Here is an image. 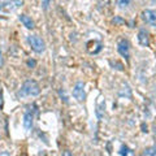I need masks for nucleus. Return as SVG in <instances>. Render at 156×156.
Masks as SVG:
<instances>
[{
  "instance_id": "f257e3e1",
  "label": "nucleus",
  "mask_w": 156,
  "mask_h": 156,
  "mask_svg": "<svg viewBox=\"0 0 156 156\" xmlns=\"http://www.w3.org/2000/svg\"><path fill=\"white\" fill-rule=\"evenodd\" d=\"M41 94V87L38 82L34 80H27L23 82L21 91L18 92V96H37Z\"/></svg>"
},
{
  "instance_id": "f03ea898",
  "label": "nucleus",
  "mask_w": 156,
  "mask_h": 156,
  "mask_svg": "<svg viewBox=\"0 0 156 156\" xmlns=\"http://www.w3.org/2000/svg\"><path fill=\"white\" fill-rule=\"evenodd\" d=\"M22 5H23L22 0H3L0 3V11L4 13H12L16 12Z\"/></svg>"
},
{
  "instance_id": "7ed1b4c3",
  "label": "nucleus",
  "mask_w": 156,
  "mask_h": 156,
  "mask_svg": "<svg viewBox=\"0 0 156 156\" xmlns=\"http://www.w3.org/2000/svg\"><path fill=\"white\" fill-rule=\"evenodd\" d=\"M27 42H29V44H30L31 50L34 52H37V53L44 52L46 43H44V41H43L41 37H38V35H29L27 37Z\"/></svg>"
},
{
  "instance_id": "20e7f679",
  "label": "nucleus",
  "mask_w": 156,
  "mask_h": 156,
  "mask_svg": "<svg viewBox=\"0 0 156 156\" xmlns=\"http://www.w3.org/2000/svg\"><path fill=\"white\" fill-rule=\"evenodd\" d=\"M73 98L78 101L82 103L86 99V91H85V83L83 82H77L74 89H73Z\"/></svg>"
},
{
  "instance_id": "39448f33",
  "label": "nucleus",
  "mask_w": 156,
  "mask_h": 156,
  "mask_svg": "<svg viewBox=\"0 0 156 156\" xmlns=\"http://www.w3.org/2000/svg\"><path fill=\"white\" fill-rule=\"evenodd\" d=\"M117 51L122 57H125L126 60H129L130 57V44L126 39H120L117 43Z\"/></svg>"
},
{
  "instance_id": "423d86ee",
  "label": "nucleus",
  "mask_w": 156,
  "mask_h": 156,
  "mask_svg": "<svg viewBox=\"0 0 156 156\" xmlns=\"http://www.w3.org/2000/svg\"><path fill=\"white\" fill-rule=\"evenodd\" d=\"M143 20L148 25L156 27V11H154V9H146L143 12Z\"/></svg>"
},
{
  "instance_id": "0eeeda50",
  "label": "nucleus",
  "mask_w": 156,
  "mask_h": 156,
  "mask_svg": "<svg viewBox=\"0 0 156 156\" xmlns=\"http://www.w3.org/2000/svg\"><path fill=\"white\" fill-rule=\"evenodd\" d=\"M18 20L22 22V25L25 26L26 29H29V30H33L34 26H35L34 25V21L31 20V17H29L27 14H21V16L18 17Z\"/></svg>"
},
{
  "instance_id": "6e6552de",
  "label": "nucleus",
  "mask_w": 156,
  "mask_h": 156,
  "mask_svg": "<svg viewBox=\"0 0 156 156\" xmlns=\"http://www.w3.org/2000/svg\"><path fill=\"white\" fill-rule=\"evenodd\" d=\"M33 122H34V116L31 112H26L23 115V128L26 130H30L33 128Z\"/></svg>"
},
{
  "instance_id": "1a4fd4ad",
  "label": "nucleus",
  "mask_w": 156,
  "mask_h": 156,
  "mask_svg": "<svg viewBox=\"0 0 156 156\" xmlns=\"http://www.w3.org/2000/svg\"><path fill=\"white\" fill-rule=\"evenodd\" d=\"M138 42L140 43V46H144L147 47L150 44V38H148V33L144 30V29H142V30L139 31L138 34Z\"/></svg>"
},
{
  "instance_id": "9d476101",
  "label": "nucleus",
  "mask_w": 156,
  "mask_h": 156,
  "mask_svg": "<svg viewBox=\"0 0 156 156\" xmlns=\"http://www.w3.org/2000/svg\"><path fill=\"white\" fill-rule=\"evenodd\" d=\"M140 156H156V146H151L142 151Z\"/></svg>"
},
{
  "instance_id": "9b49d317",
  "label": "nucleus",
  "mask_w": 156,
  "mask_h": 156,
  "mask_svg": "<svg viewBox=\"0 0 156 156\" xmlns=\"http://www.w3.org/2000/svg\"><path fill=\"white\" fill-rule=\"evenodd\" d=\"M120 154H121V156H134V151L131 148H129L128 146H122Z\"/></svg>"
},
{
  "instance_id": "f8f14e48",
  "label": "nucleus",
  "mask_w": 156,
  "mask_h": 156,
  "mask_svg": "<svg viewBox=\"0 0 156 156\" xmlns=\"http://www.w3.org/2000/svg\"><path fill=\"white\" fill-rule=\"evenodd\" d=\"M116 3H117V5H119L120 8H128L131 3H133V0H116Z\"/></svg>"
},
{
  "instance_id": "ddd939ff",
  "label": "nucleus",
  "mask_w": 156,
  "mask_h": 156,
  "mask_svg": "<svg viewBox=\"0 0 156 156\" xmlns=\"http://www.w3.org/2000/svg\"><path fill=\"white\" fill-rule=\"evenodd\" d=\"M58 94H60L61 98H64V101H65V103H68V99H66V96H65V91H64V90H60V91H58Z\"/></svg>"
},
{
  "instance_id": "4468645a",
  "label": "nucleus",
  "mask_w": 156,
  "mask_h": 156,
  "mask_svg": "<svg viewBox=\"0 0 156 156\" xmlns=\"http://www.w3.org/2000/svg\"><path fill=\"white\" fill-rule=\"evenodd\" d=\"M62 156H73V155H72V152L69 150H65L64 152H62Z\"/></svg>"
},
{
  "instance_id": "2eb2a0df",
  "label": "nucleus",
  "mask_w": 156,
  "mask_h": 156,
  "mask_svg": "<svg viewBox=\"0 0 156 156\" xmlns=\"http://www.w3.org/2000/svg\"><path fill=\"white\" fill-rule=\"evenodd\" d=\"M0 156H11V155H9L8 152H2V154H0Z\"/></svg>"
}]
</instances>
